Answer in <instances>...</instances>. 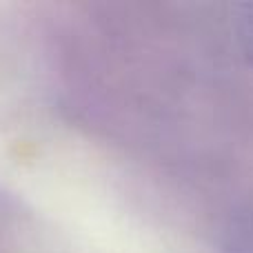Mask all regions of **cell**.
<instances>
[{
	"label": "cell",
	"instance_id": "6da1fadb",
	"mask_svg": "<svg viewBox=\"0 0 253 253\" xmlns=\"http://www.w3.org/2000/svg\"><path fill=\"white\" fill-rule=\"evenodd\" d=\"M222 253H253V211L236 213L222 233Z\"/></svg>",
	"mask_w": 253,
	"mask_h": 253
},
{
	"label": "cell",
	"instance_id": "7a4b0ae2",
	"mask_svg": "<svg viewBox=\"0 0 253 253\" xmlns=\"http://www.w3.org/2000/svg\"><path fill=\"white\" fill-rule=\"evenodd\" d=\"M233 31H236V42L242 56L253 65V2L236 7Z\"/></svg>",
	"mask_w": 253,
	"mask_h": 253
}]
</instances>
